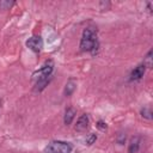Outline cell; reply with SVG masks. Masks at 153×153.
<instances>
[{
  "label": "cell",
  "instance_id": "6da1fadb",
  "mask_svg": "<svg viewBox=\"0 0 153 153\" xmlns=\"http://www.w3.org/2000/svg\"><path fill=\"white\" fill-rule=\"evenodd\" d=\"M98 47L99 43L97 39V30L94 27H86L80 41V49L82 51L94 53L98 49Z\"/></svg>",
  "mask_w": 153,
  "mask_h": 153
},
{
  "label": "cell",
  "instance_id": "7a4b0ae2",
  "mask_svg": "<svg viewBox=\"0 0 153 153\" xmlns=\"http://www.w3.org/2000/svg\"><path fill=\"white\" fill-rule=\"evenodd\" d=\"M73 149V146L69 142L66 141H51L48 143V146L44 148L45 153H71Z\"/></svg>",
  "mask_w": 153,
  "mask_h": 153
},
{
  "label": "cell",
  "instance_id": "3957f363",
  "mask_svg": "<svg viewBox=\"0 0 153 153\" xmlns=\"http://www.w3.org/2000/svg\"><path fill=\"white\" fill-rule=\"evenodd\" d=\"M26 47L30 48L32 51L38 53L42 50L43 48V39L41 36H32L31 38H29L26 41Z\"/></svg>",
  "mask_w": 153,
  "mask_h": 153
},
{
  "label": "cell",
  "instance_id": "277c9868",
  "mask_svg": "<svg viewBox=\"0 0 153 153\" xmlns=\"http://www.w3.org/2000/svg\"><path fill=\"white\" fill-rule=\"evenodd\" d=\"M53 61H48V62H45V65L37 72V73H35L33 75L37 78V79H39V78H48V76H50V74H51V72H53Z\"/></svg>",
  "mask_w": 153,
  "mask_h": 153
},
{
  "label": "cell",
  "instance_id": "5b68a950",
  "mask_svg": "<svg viewBox=\"0 0 153 153\" xmlns=\"http://www.w3.org/2000/svg\"><path fill=\"white\" fill-rule=\"evenodd\" d=\"M88 123H90V120H88V116L86 114H82L78 121H76V124H75V130L76 131H84L87 129L88 127Z\"/></svg>",
  "mask_w": 153,
  "mask_h": 153
},
{
  "label": "cell",
  "instance_id": "8992f818",
  "mask_svg": "<svg viewBox=\"0 0 153 153\" xmlns=\"http://www.w3.org/2000/svg\"><path fill=\"white\" fill-rule=\"evenodd\" d=\"M145 72H146V67L143 66V63L142 65H139L137 67H135L131 71V73H130V80H140L143 76Z\"/></svg>",
  "mask_w": 153,
  "mask_h": 153
},
{
  "label": "cell",
  "instance_id": "52a82bcc",
  "mask_svg": "<svg viewBox=\"0 0 153 153\" xmlns=\"http://www.w3.org/2000/svg\"><path fill=\"white\" fill-rule=\"evenodd\" d=\"M140 148V136H133L129 141L128 153H136Z\"/></svg>",
  "mask_w": 153,
  "mask_h": 153
},
{
  "label": "cell",
  "instance_id": "ba28073f",
  "mask_svg": "<svg viewBox=\"0 0 153 153\" xmlns=\"http://www.w3.org/2000/svg\"><path fill=\"white\" fill-rule=\"evenodd\" d=\"M75 115H76V110H75L74 108H72V106L68 108V109L66 110V112H65V117H63V122H65V124H66V126L71 124V123L73 122Z\"/></svg>",
  "mask_w": 153,
  "mask_h": 153
},
{
  "label": "cell",
  "instance_id": "9c48e42d",
  "mask_svg": "<svg viewBox=\"0 0 153 153\" xmlns=\"http://www.w3.org/2000/svg\"><path fill=\"white\" fill-rule=\"evenodd\" d=\"M75 88H76V82H75L73 79L68 80V81L66 82V86H65V91H63L65 96H71V94H72V93L75 91Z\"/></svg>",
  "mask_w": 153,
  "mask_h": 153
},
{
  "label": "cell",
  "instance_id": "30bf717a",
  "mask_svg": "<svg viewBox=\"0 0 153 153\" xmlns=\"http://www.w3.org/2000/svg\"><path fill=\"white\" fill-rule=\"evenodd\" d=\"M49 81H50V76L37 79V82H36V85H35V91H38V92L42 91V90L49 84Z\"/></svg>",
  "mask_w": 153,
  "mask_h": 153
},
{
  "label": "cell",
  "instance_id": "8fae6325",
  "mask_svg": "<svg viewBox=\"0 0 153 153\" xmlns=\"http://www.w3.org/2000/svg\"><path fill=\"white\" fill-rule=\"evenodd\" d=\"M140 114H141V116H142L143 118L151 120V118H152V109H151V106H145V108H142L141 111H140Z\"/></svg>",
  "mask_w": 153,
  "mask_h": 153
},
{
  "label": "cell",
  "instance_id": "7c38bea8",
  "mask_svg": "<svg viewBox=\"0 0 153 153\" xmlns=\"http://www.w3.org/2000/svg\"><path fill=\"white\" fill-rule=\"evenodd\" d=\"M143 66L145 67H151L152 66V50H149L145 57V61H143Z\"/></svg>",
  "mask_w": 153,
  "mask_h": 153
},
{
  "label": "cell",
  "instance_id": "4fadbf2b",
  "mask_svg": "<svg viewBox=\"0 0 153 153\" xmlns=\"http://www.w3.org/2000/svg\"><path fill=\"white\" fill-rule=\"evenodd\" d=\"M14 2L13 1H8V0H0V8L1 10H7L10 8Z\"/></svg>",
  "mask_w": 153,
  "mask_h": 153
},
{
  "label": "cell",
  "instance_id": "5bb4252c",
  "mask_svg": "<svg viewBox=\"0 0 153 153\" xmlns=\"http://www.w3.org/2000/svg\"><path fill=\"white\" fill-rule=\"evenodd\" d=\"M96 140H97V135H96V134H93V133H91V134H88V136L86 137V145L91 146L92 143H94V142H96Z\"/></svg>",
  "mask_w": 153,
  "mask_h": 153
},
{
  "label": "cell",
  "instance_id": "9a60e30c",
  "mask_svg": "<svg viewBox=\"0 0 153 153\" xmlns=\"http://www.w3.org/2000/svg\"><path fill=\"white\" fill-rule=\"evenodd\" d=\"M116 141H117V143L123 145V143H124V141H126V134L120 133V134H118V136H117V139H116Z\"/></svg>",
  "mask_w": 153,
  "mask_h": 153
},
{
  "label": "cell",
  "instance_id": "2e32d148",
  "mask_svg": "<svg viewBox=\"0 0 153 153\" xmlns=\"http://www.w3.org/2000/svg\"><path fill=\"white\" fill-rule=\"evenodd\" d=\"M97 128H99L100 130H105V129L108 128V126H106L105 122H103V121H98V122H97Z\"/></svg>",
  "mask_w": 153,
  "mask_h": 153
}]
</instances>
